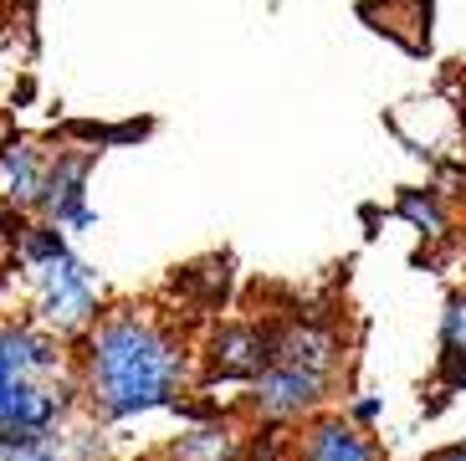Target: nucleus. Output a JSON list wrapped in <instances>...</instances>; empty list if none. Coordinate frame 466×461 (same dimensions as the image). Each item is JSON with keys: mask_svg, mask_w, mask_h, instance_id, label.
I'll list each match as a JSON object with an SVG mask.
<instances>
[{"mask_svg": "<svg viewBox=\"0 0 466 461\" xmlns=\"http://www.w3.org/2000/svg\"><path fill=\"white\" fill-rule=\"evenodd\" d=\"M5 138H11V118H5V108H0V149H5Z\"/></svg>", "mask_w": 466, "mask_h": 461, "instance_id": "17", "label": "nucleus"}, {"mask_svg": "<svg viewBox=\"0 0 466 461\" xmlns=\"http://www.w3.org/2000/svg\"><path fill=\"white\" fill-rule=\"evenodd\" d=\"M11 5H21V11H31V5H36V0H11Z\"/></svg>", "mask_w": 466, "mask_h": 461, "instance_id": "18", "label": "nucleus"}, {"mask_svg": "<svg viewBox=\"0 0 466 461\" xmlns=\"http://www.w3.org/2000/svg\"><path fill=\"white\" fill-rule=\"evenodd\" d=\"M67 251V236H62V226H52V220H31L26 230H21V241H15V257H21V267H42V261L62 257Z\"/></svg>", "mask_w": 466, "mask_h": 461, "instance_id": "13", "label": "nucleus"}, {"mask_svg": "<svg viewBox=\"0 0 466 461\" xmlns=\"http://www.w3.org/2000/svg\"><path fill=\"white\" fill-rule=\"evenodd\" d=\"M241 446H247V441H241L231 425L210 421V425H195L190 435H179L175 461H241Z\"/></svg>", "mask_w": 466, "mask_h": 461, "instance_id": "11", "label": "nucleus"}, {"mask_svg": "<svg viewBox=\"0 0 466 461\" xmlns=\"http://www.w3.org/2000/svg\"><path fill=\"white\" fill-rule=\"evenodd\" d=\"M431 461H466V441H451V446L431 451Z\"/></svg>", "mask_w": 466, "mask_h": 461, "instance_id": "16", "label": "nucleus"}, {"mask_svg": "<svg viewBox=\"0 0 466 461\" xmlns=\"http://www.w3.org/2000/svg\"><path fill=\"white\" fill-rule=\"evenodd\" d=\"M272 364H298V369H313V374H333L339 339L329 328H313V323L272 328Z\"/></svg>", "mask_w": 466, "mask_h": 461, "instance_id": "9", "label": "nucleus"}, {"mask_svg": "<svg viewBox=\"0 0 466 461\" xmlns=\"http://www.w3.org/2000/svg\"><path fill=\"white\" fill-rule=\"evenodd\" d=\"M333 390V374H313V369L298 364H267L257 380L247 384V410L257 421H302V415H318L323 400Z\"/></svg>", "mask_w": 466, "mask_h": 461, "instance_id": "3", "label": "nucleus"}, {"mask_svg": "<svg viewBox=\"0 0 466 461\" xmlns=\"http://www.w3.org/2000/svg\"><path fill=\"white\" fill-rule=\"evenodd\" d=\"M441 384L466 390V287L451 292L441 312Z\"/></svg>", "mask_w": 466, "mask_h": 461, "instance_id": "10", "label": "nucleus"}, {"mask_svg": "<svg viewBox=\"0 0 466 461\" xmlns=\"http://www.w3.org/2000/svg\"><path fill=\"white\" fill-rule=\"evenodd\" d=\"M83 405L103 425L134 421L149 410H175L190 384V349L179 328L144 308H113L83 333L77 349Z\"/></svg>", "mask_w": 466, "mask_h": 461, "instance_id": "1", "label": "nucleus"}, {"mask_svg": "<svg viewBox=\"0 0 466 461\" xmlns=\"http://www.w3.org/2000/svg\"><path fill=\"white\" fill-rule=\"evenodd\" d=\"M103 461H108V456H103Z\"/></svg>", "mask_w": 466, "mask_h": 461, "instance_id": "19", "label": "nucleus"}, {"mask_svg": "<svg viewBox=\"0 0 466 461\" xmlns=\"http://www.w3.org/2000/svg\"><path fill=\"white\" fill-rule=\"evenodd\" d=\"M97 149H56L46 159V179L36 195V220H52L62 230H87L93 210H87V169H93Z\"/></svg>", "mask_w": 466, "mask_h": 461, "instance_id": "4", "label": "nucleus"}, {"mask_svg": "<svg viewBox=\"0 0 466 461\" xmlns=\"http://www.w3.org/2000/svg\"><path fill=\"white\" fill-rule=\"evenodd\" d=\"M298 461H384L380 441L364 425H354L349 415L318 410L308 415V425L298 431Z\"/></svg>", "mask_w": 466, "mask_h": 461, "instance_id": "7", "label": "nucleus"}, {"mask_svg": "<svg viewBox=\"0 0 466 461\" xmlns=\"http://www.w3.org/2000/svg\"><path fill=\"white\" fill-rule=\"evenodd\" d=\"M46 159H52V154H46L36 138H5V149H0V205L36 216V195H42V179H46Z\"/></svg>", "mask_w": 466, "mask_h": 461, "instance_id": "8", "label": "nucleus"}, {"mask_svg": "<svg viewBox=\"0 0 466 461\" xmlns=\"http://www.w3.org/2000/svg\"><path fill=\"white\" fill-rule=\"evenodd\" d=\"M343 415H349L354 425H370L374 415H380V400H374V394H359V400H349V410H343Z\"/></svg>", "mask_w": 466, "mask_h": 461, "instance_id": "15", "label": "nucleus"}, {"mask_svg": "<svg viewBox=\"0 0 466 461\" xmlns=\"http://www.w3.org/2000/svg\"><path fill=\"white\" fill-rule=\"evenodd\" d=\"M395 210L410 220L420 236H446V226H451L441 190H415V185H410V190H400V195H395Z\"/></svg>", "mask_w": 466, "mask_h": 461, "instance_id": "12", "label": "nucleus"}, {"mask_svg": "<svg viewBox=\"0 0 466 461\" xmlns=\"http://www.w3.org/2000/svg\"><path fill=\"white\" fill-rule=\"evenodd\" d=\"M103 318V277L83 257H62L31 267V323H42L56 339H83Z\"/></svg>", "mask_w": 466, "mask_h": 461, "instance_id": "2", "label": "nucleus"}, {"mask_svg": "<svg viewBox=\"0 0 466 461\" xmlns=\"http://www.w3.org/2000/svg\"><path fill=\"white\" fill-rule=\"evenodd\" d=\"M0 461H67L62 456V446H11V451H0Z\"/></svg>", "mask_w": 466, "mask_h": 461, "instance_id": "14", "label": "nucleus"}, {"mask_svg": "<svg viewBox=\"0 0 466 461\" xmlns=\"http://www.w3.org/2000/svg\"><path fill=\"white\" fill-rule=\"evenodd\" d=\"M62 343L31 318H0V384L5 380H56Z\"/></svg>", "mask_w": 466, "mask_h": 461, "instance_id": "6", "label": "nucleus"}, {"mask_svg": "<svg viewBox=\"0 0 466 461\" xmlns=\"http://www.w3.org/2000/svg\"><path fill=\"white\" fill-rule=\"evenodd\" d=\"M200 359H206V380L210 384H251L261 369L272 364V328L220 323V328H210Z\"/></svg>", "mask_w": 466, "mask_h": 461, "instance_id": "5", "label": "nucleus"}]
</instances>
